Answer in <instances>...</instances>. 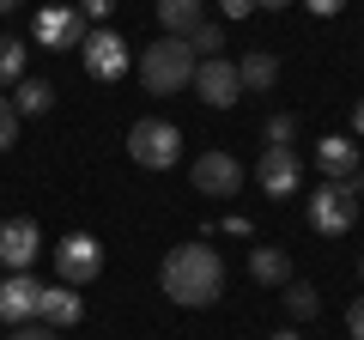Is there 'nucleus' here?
Returning <instances> with one entry per match:
<instances>
[{
	"instance_id": "obj_17",
	"label": "nucleus",
	"mask_w": 364,
	"mask_h": 340,
	"mask_svg": "<svg viewBox=\"0 0 364 340\" xmlns=\"http://www.w3.org/2000/svg\"><path fill=\"white\" fill-rule=\"evenodd\" d=\"M13 110H18V122L25 116H49L55 110V85L49 79H18L13 85Z\"/></svg>"
},
{
	"instance_id": "obj_8",
	"label": "nucleus",
	"mask_w": 364,
	"mask_h": 340,
	"mask_svg": "<svg viewBox=\"0 0 364 340\" xmlns=\"http://www.w3.org/2000/svg\"><path fill=\"white\" fill-rule=\"evenodd\" d=\"M79 61H85L91 79H122L128 73V43H122L109 25H97L85 43H79Z\"/></svg>"
},
{
	"instance_id": "obj_2",
	"label": "nucleus",
	"mask_w": 364,
	"mask_h": 340,
	"mask_svg": "<svg viewBox=\"0 0 364 340\" xmlns=\"http://www.w3.org/2000/svg\"><path fill=\"white\" fill-rule=\"evenodd\" d=\"M195 67H200V55L182 37H158L152 49H140V79H146V92H158V97L182 92V85L195 79Z\"/></svg>"
},
{
	"instance_id": "obj_13",
	"label": "nucleus",
	"mask_w": 364,
	"mask_h": 340,
	"mask_svg": "<svg viewBox=\"0 0 364 340\" xmlns=\"http://www.w3.org/2000/svg\"><path fill=\"white\" fill-rule=\"evenodd\" d=\"M37 316L49 328H73L79 316H85V304H79V292H67V286H43V298H37Z\"/></svg>"
},
{
	"instance_id": "obj_15",
	"label": "nucleus",
	"mask_w": 364,
	"mask_h": 340,
	"mask_svg": "<svg viewBox=\"0 0 364 340\" xmlns=\"http://www.w3.org/2000/svg\"><path fill=\"white\" fill-rule=\"evenodd\" d=\"M249 280H261V286H291V255L273 249V243L249 249Z\"/></svg>"
},
{
	"instance_id": "obj_20",
	"label": "nucleus",
	"mask_w": 364,
	"mask_h": 340,
	"mask_svg": "<svg viewBox=\"0 0 364 340\" xmlns=\"http://www.w3.org/2000/svg\"><path fill=\"white\" fill-rule=\"evenodd\" d=\"M286 310L298 316V322H310V316L322 310V298H316V286H310V280H291V286H286Z\"/></svg>"
},
{
	"instance_id": "obj_22",
	"label": "nucleus",
	"mask_w": 364,
	"mask_h": 340,
	"mask_svg": "<svg viewBox=\"0 0 364 340\" xmlns=\"http://www.w3.org/2000/svg\"><path fill=\"white\" fill-rule=\"evenodd\" d=\"M298 140V116H267V146H291Z\"/></svg>"
},
{
	"instance_id": "obj_33",
	"label": "nucleus",
	"mask_w": 364,
	"mask_h": 340,
	"mask_svg": "<svg viewBox=\"0 0 364 340\" xmlns=\"http://www.w3.org/2000/svg\"><path fill=\"white\" fill-rule=\"evenodd\" d=\"M358 280H364V262H358Z\"/></svg>"
},
{
	"instance_id": "obj_11",
	"label": "nucleus",
	"mask_w": 364,
	"mask_h": 340,
	"mask_svg": "<svg viewBox=\"0 0 364 340\" xmlns=\"http://www.w3.org/2000/svg\"><path fill=\"white\" fill-rule=\"evenodd\" d=\"M37 249H43L37 219H6L0 225V267H6V274H25V267L37 262Z\"/></svg>"
},
{
	"instance_id": "obj_5",
	"label": "nucleus",
	"mask_w": 364,
	"mask_h": 340,
	"mask_svg": "<svg viewBox=\"0 0 364 340\" xmlns=\"http://www.w3.org/2000/svg\"><path fill=\"white\" fill-rule=\"evenodd\" d=\"M55 274H61V286H91V280L104 274V243L91 231H73L55 243Z\"/></svg>"
},
{
	"instance_id": "obj_23",
	"label": "nucleus",
	"mask_w": 364,
	"mask_h": 340,
	"mask_svg": "<svg viewBox=\"0 0 364 340\" xmlns=\"http://www.w3.org/2000/svg\"><path fill=\"white\" fill-rule=\"evenodd\" d=\"M13 140H18V110L13 97H0V152H13Z\"/></svg>"
},
{
	"instance_id": "obj_12",
	"label": "nucleus",
	"mask_w": 364,
	"mask_h": 340,
	"mask_svg": "<svg viewBox=\"0 0 364 340\" xmlns=\"http://www.w3.org/2000/svg\"><path fill=\"white\" fill-rule=\"evenodd\" d=\"M37 298H43V286L31 274H6V280H0V322H6V328L31 322V316H37Z\"/></svg>"
},
{
	"instance_id": "obj_3",
	"label": "nucleus",
	"mask_w": 364,
	"mask_h": 340,
	"mask_svg": "<svg viewBox=\"0 0 364 340\" xmlns=\"http://www.w3.org/2000/svg\"><path fill=\"white\" fill-rule=\"evenodd\" d=\"M352 219H358V188H352V176L346 183L322 176V183L310 188V225L322 237H340V231H352Z\"/></svg>"
},
{
	"instance_id": "obj_16",
	"label": "nucleus",
	"mask_w": 364,
	"mask_h": 340,
	"mask_svg": "<svg viewBox=\"0 0 364 340\" xmlns=\"http://www.w3.org/2000/svg\"><path fill=\"white\" fill-rule=\"evenodd\" d=\"M200 18H207L200 0H158V25H164V37H188Z\"/></svg>"
},
{
	"instance_id": "obj_6",
	"label": "nucleus",
	"mask_w": 364,
	"mask_h": 340,
	"mask_svg": "<svg viewBox=\"0 0 364 340\" xmlns=\"http://www.w3.org/2000/svg\"><path fill=\"white\" fill-rule=\"evenodd\" d=\"M188 183H195L207 201H225V195L243 188V164H237L231 152H200L195 164H188Z\"/></svg>"
},
{
	"instance_id": "obj_26",
	"label": "nucleus",
	"mask_w": 364,
	"mask_h": 340,
	"mask_svg": "<svg viewBox=\"0 0 364 340\" xmlns=\"http://www.w3.org/2000/svg\"><path fill=\"white\" fill-rule=\"evenodd\" d=\"M346 334L364 340V298H352V310H346Z\"/></svg>"
},
{
	"instance_id": "obj_14",
	"label": "nucleus",
	"mask_w": 364,
	"mask_h": 340,
	"mask_svg": "<svg viewBox=\"0 0 364 340\" xmlns=\"http://www.w3.org/2000/svg\"><path fill=\"white\" fill-rule=\"evenodd\" d=\"M316 164H322V176H334V183H346L352 170H358V146H352L346 134H328V140L316 146Z\"/></svg>"
},
{
	"instance_id": "obj_32",
	"label": "nucleus",
	"mask_w": 364,
	"mask_h": 340,
	"mask_svg": "<svg viewBox=\"0 0 364 340\" xmlns=\"http://www.w3.org/2000/svg\"><path fill=\"white\" fill-rule=\"evenodd\" d=\"M18 6H25V0H0V13H18Z\"/></svg>"
},
{
	"instance_id": "obj_10",
	"label": "nucleus",
	"mask_w": 364,
	"mask_h": 340,
	"mask_svg": "<svg viewBox=\"0 0 364 340\" xmlns=\"http://www.w3.org/2000/svg\"><path fill=\"white\" fill-rule=\"evenodd\" d=\"M91 37V25L79 18V6H43L37 13V43L43 49H79Z\"/></svg>"
},
{
	"instance_id": "obj_25",
	"label": "nucleus",
	"mask_w": 364,
	"mask_h": 340,
	"mask_svg": "<svg viewBox=\"0 0 364 340\" xmlns=\"http://www.w3.org/2000/svg\"><path fill=\"white\" fill-rule=\"evenodd\" d=\"M13 340H55V328H49V322H18Z\"/></svg>"
},
{
	"instance_id": "obj_19",
	"label": "nucleus",
	"mask_w": 364,
	"mask_h": 340,
	"mask_svg": "<svg viewBox=\"0 0 364 340\" xmlns=\"http://www.w3.org/2000/svg\"><path fill=\"white\" fill-rule=\"evenodd\" d=\"M18 79H25V43L6 31L0 37V85H18Z\"/></svg>"
},
{
	"instance_id": "obj_21",
	"label": "nucleus",
	"mask_w": 364,
	"mask_h": 340,
	"mask_svg": "<svg viewBox=\"0 0 364 340\" xmlns=\"http://www.w3.org/2000/svg\"><path fill=\"white\" fill-rule=\"evenodd\" d=\"M182 43H188V49H195V55H207V61H213V55L225 49V25H213V18H200V25L188 31V37H182Z\"/></svg>"
},
{
	"instance_id": "obj_1",
	"label": "nucleus",
	"mask_w": 364,
	"mask_h": 340,
	"mask_svg": "<svg viewBox=\"0 0 364 340\" xmlns=\"http://www.w3.org/2000/svg\"><path fill=\"white\" fill-rule=\"evenodd\" d=\"M164 292L170 304H182V310H200V304H213L225 292V262L213 243H176L164 255Z\"/></svg>"
},
{
	"instance_id": "obj_18",
	"label": "nucleus",
	"mask_w": 364,
	"mask_h": 340,
	"mask_svg": "<svg viewBox=\"0 0 364 340\" xmlns=\"http://www.w3.org/2000/svg\"><path fill=\"white\" fill-rule=\"evenodd\" d=\"M237 79H243V92H273V79H279V61L267 49H249L237 61Z\"/></svg>"
},
{
	"instance_id": "obj_30",
	"label": "nucleus",
	"mask_w": 364,
	"mask_h": 340,
	"mask_svg": "<svg viewBox=\"0 0 364 340\" xmlns=\"http://www.w3.org/2000/svg\"><path fill=\"white\" fill-rule=\"evenodd\" d=\"M352 134H364V104H358V110H352Z\"/></svg>"
},
{
	"instance_id": "obj_24",
	"label": "nucleus",
	"mask_w": 364,
	"mask_h": 340,
	"mask_svg": "<svg viewBox=\"0 0 364 340\" xmlns=\"http://www.w3.org/2000/svg\"><path fill=\"white\" fill-rule=\"evenodd\" d=\"M109 6H116V0H79V18H85V25H104Z\"/></svg>"
},
{
	"instance_id": "obj_31",
	"label": "nucleus",
	"mask_w": 364,
	"mask_h": 340,
	"mask_svg": "<svg viewBox=\"0 0 364 340\" xmlns=\"http://www.w3.org/2000/svg\"><path fill=\"white\" fill-rule=\"evenodd\" d=\"M255 6H267V13H279V6H291V0H255Z\"/></svg>"
},
{
	"instance_id": "obj_4",
	"label": "nucleus",
	"mask_w": 364,
	"mask_h": 340,
	"mask_svg": "<svg viewBox=\"0 0 364 340\" xmlns=\"http://www.w3.org/2000/svg\"><path fill=\"white\" fill-rule=\"evenodd\" d=\"M128 158H134V164H146V170H170V164L182 158L176 122H158V116L134 122V128H128Z\"/></svg>"
},
{
	"instance_id": "obj_9",
	"label": "nucleus",
	"mask_w": 364,
	"mask_h": 340,
	"mask_svg": "<svg viewBox=\"0 0 364 340\" xmlns=\"http://www.w3.org/2000/svg\"><path fill=\"white\" fill-rule=\"evenodd\" d=\"M188 85H195V92H200V104H213V110H231L237 97H243V79H237V61H219V55H213V61H200Z\"/></svg>"
},
{
	"instance_id": "obj_29",
	"label": "nucleus",
	"mask_w": 364,
	"mask_h": 340,
	"mask_svg": "<svg viewBox=\"0 0 364 340\" xmlns=\"http://www.w3.org/2000/svg\"><path fill=\"white\" fill-rule=\"evenodd\" d=\"M267 340H304V334H298V328H279V334H267Z\"/></svg>"
},
{
	"instance_id": "obj_27",
	"label": "nucleus",
	"mask_w": 364,
	"mask_h": 340,
	"mask_svg": "<svg viewBox=\"0 0 364 340\" xmlns=\"http://www.w3.org/2000/svg\"><path fill=\"white\" fill-rule=\"evenodd\" d=\"M304 6H310V13H316V18H334V13H340V6H346V0H304Z\"/></svg>"
},
{
	"instance_id": "obj_28",
	"label": "nucleus",
	"mask_w": 364,
	"mask_h": 340,
	"mask_svg": "<svg viewBox=\"0 0 364 340\" xmlns=\"http://www.w3.org/2000/svg\"><path fill=\"white\" fill-rule=\"evenodd\" d=\"M225 6V18H243V13H255V0H219Z\"/></svg>"
},
{
	"instance_id": "obj_7",
	"label": "nucleus",
	"mask_w": 364,
	"mask_h": 340,
	"mask_svg": "<svg viewBox=\"0 0 364 340\" xmlns=\"http://www.w3.org/2000/svg\"><path fill=\"white\" fill-rule=\"evenodd\" d=\"M255 183H261V195H273V201L298 195V183H304L298 152H291V146H267V152L255 158Z\"/></svg>"
}]
</instances>
